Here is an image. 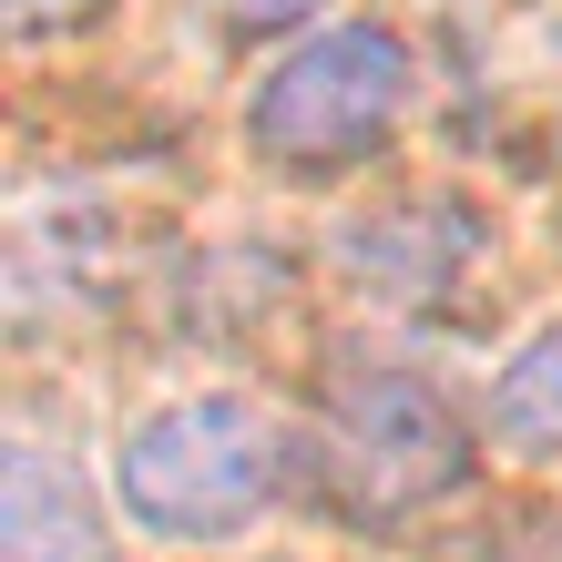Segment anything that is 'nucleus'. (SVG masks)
Instances as JSON below:
<instances>
[{"label": "nucleus", "mask_w": 562, "mask_h": 562, "mask_svg": "<svg viewBox=\"0 0 562 562\" xmlns=\"http://www.w3.org/2000/svg\"><path fill=\"white\" fill-rule=\"evenodd\" d=\"M317 502L348 532H400V521L460 502L481 481V429L429 369L400 358H338L317 379V450H307Z\"/></svg>", "instance_id": "f257e3e1"}, {"label": "nucleus", "mask_w": 562, "mask_h": 562, "mask_svg": "<svg viewBox=\"0 0 562 562\" xmlns=\"http://www.w3.org/2000/svg\"><path fill=\"white\" fill-rule=\"evenodd\" d=\"M296 471H307L296 429L277 409L236 400V389H215V400H175L123 429L113 512L154 542H236L246 521H267L296 491Z\"/></svg>", "instance_id": "f03ea898"}, {"label": "nucleus", "mask_w": 562, "mask_h": 562, "mask_svg": "<svg viewBox=\"0 0 562 562\" xmlns=\"http://www.w3.org/2000/svg\"><path fill=\"white\" fill-rule=\"evenodd\" d=\"M409 82L419 61L389 21H327L246 92V144L277 175H348L400 134Z\"/></svg>", "instance_id": "7ed1b4c3"}, {"label": "nucleus", "mask_w": 562, "mask_h": 562, "mask_svg": "<svg viewBox=\"0 0 562 562\" xmlns=\"http://www.w3.org/2000/svg\"><path fill=\"white\" fill-rule=\"evenodd\" d=\"M471 256H481V205H460L440 184L389 194V205L338 225V277L358 296H379V307H409V317L440 307V296L471 277Z\"/></svg>", "instance_id": "20e7f679"}, {"label": "nucleus", "mask_w": 562, "mask_h": 562, "mask_svg": "<svg viewBox=\"0 0 562 562\" xmlns=\"http://www.w3.org/2000/svg\"><path fill=\"white\" fill-rule=\"evenodd\" d=\"M0 562H113V512L82 460L42 440L0 450Z\"/></svg>", "instance_id": "39448f33"}, {"label": "nucleus", "mask_w": 562, "mask_h": 562, "mask_svg": "<svg viewBox=\"0 0 562 562\" xmlns=\"http://www.w3.org/2000/svg\"><path fill=\"white\" fill-rule=\"evenodd\" d=\"M481 419H491V440H502L512 460H562V317L532 327V338L502 358Z\"/></svg>", "instance_id": "423d86ee"}, {"label": "nucleus", "mask_w": 562, "mask_h": 562, "mask_svg": "<svg viewBox=\"0 0 562 562\" xmlns=\"http://www.w3.org/2000/svg\"><path fill=\"white\" fill-rule=\"evenodd\" d=\"M429 562H562V512H542V502L491 512V521H471L460 542H440Z\"/></svg>", "instance_id": "0eeeda50"}, {"label": "nucleus", "mask_w": 562, "mask_h": 562, "mask_svg": "<svg viewBox=\"0 0 562 562\" xmlns=\"http://www.w3.org/2000/svg\"><path fill=\"white\" fill-rule=\"evenodd\" d=\"M11 11V31L21 42H52V31H82V21H103L113 0H0Z\"/></svg>", "instance_id": "6e6552de"}, {"label": "nucleus", "mask_w": 562, "mask_h": 562, "mask_svg": "<svg viewBox=\"0 0 562 562\" xmlns=\"http://www.w3.org/2000/svg\"><path fill=\"white\" fill-rule=\"evenodd\" d=\"M307 11H327V0H215V21H225V31H246V42H256V31L307 21Z\"/></svg>", "instance_id": "1a4fd4ad"}, {"label": "nucleus", "mask_w": 562, "mask_h": 562, "mask_svg": "<svg viewBox=\"0 0 562 562\" xmlns=\"http://www.w3.org/2000/svg\"><path fill=\"white\" fill-rule=\"evenodd\" d=\"M267 562H286V552H267Z\"/></svg>", "instance_id": "9d476101"}]
</instances>
